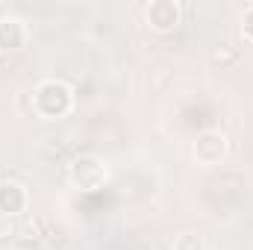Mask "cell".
<instances>
[{
    "instance_id": "7a4b0ae2",
    "label": "cell",
    "mask_w": 253,
    "mask_h": 250,
    "mask_svg": "<svg viewBox=\"0 0 253 250\" xmlns=\"http://www.w3.org/2000/svg\"><path fill=\"white\" fill-rule=\"evenodd\" d=\"M224 150H227V138H224L221 132H206V135H200V141L194 144V156H197L203 165H215V162L224 156Z\"/></svg>"
},
{
    "instance_id": "6da1fadb",
    "label": "cell",
    "mask_w": 253,
    "mask_h": 250,
    "mask_svg": "<svg viewBox=\"0 0 253 250\" xmlns=\"http://www.w3.org/2000/svg\"><path fill=\"white\" fill-rule=\"evenodd\" d=\"M147 24L153 27V30H174L177 24H180V6L177 3H171V0H156V3H150L147 6Z\"/></svg>"
},
{
    "instance_id": "8992f818",
    "label": "cell",
    "mask_w": 253,
    "mask_h": 250,
    "mask_svg": "<svg viewBox=\"0 0 253 250\" xmlns=\"http://www.w3.org/2000/svg\"><path fill=\"white\" fill-rule=\"evenodd\" d=\"M242 33L253 42V6H248V9H245V15H242Z\"/></svg>"
},
{
    "instance_id": "3957f363",
    "label": "cell",
    "mask_w": 253,
    "mask_h": 250,
    "mask_svg": "<svg viewBox=\"0 0 253 250\" xmlns=\"http://www.w3.org/2000/svg\"><path fill=\"white\" fill-rule=\"evenodd\" d=\"M27 42V24L21 18H0V50H21Z\"/></svg>"
},
{
    "instance_id": "277c9868",
    "label": "cell",
    "mask_w": 253,
    "mask_h": 250,
    "mask_svg": "<svg viewBox=\"0 0 253 250\" xmlns=\"http://www.w3.org/2000/svg\"><path fill=\"white\" fill-rule=\"evenodd\" d=\"M27 206V191L24 186H18V183H3L0 186V209L6 212L9 209V215H15V209L21 212Z\"/></svg>"
},
{
    "instance_id": "5b68a950",
    "label": "cell",
    "mask_w": 253,
    "mask_h": 250,
    "mask_svg": "<svg viewBox=\"0 0 253 250\" xmlns=\"http://www.w3.org/2000/svg\"><path fill=\"white\" fill-rule=\"evenodd\" d=\"M174 250H203V242H200V236H194V233H183V236L174 242Z\"/></svg>"
}]
</instances>
